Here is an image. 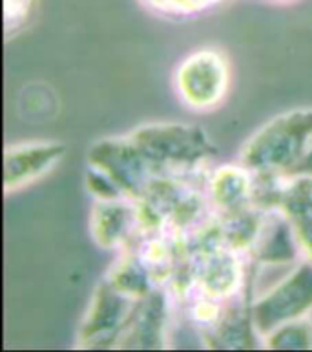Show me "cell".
<instances>
[{
	"instance_id": "cell-1",
	"label": "cell",
	"mask_w": 312,
	"mask_h": 352,
	"mask_svg": "<svg viewBox=\"0 0 312 352\" xmlns=\"http://www.w3.org/2000/svg\"><path fill=\"white\" fill-rule=\"evenodd\" d=\"M126 135L154 179L208 174L216 157V148L208 135L194 124L148 122Z\"/></svg>"
},
{
	"instance_id": "cell-2",
	"label": "cell",
	"mask_w": 312,
	"mask_h": 352,
	"mask_svg": "<svg viewBox=\"0 0 312 352\" xmlns=\"http://www.w3.org/2000/svg\"><path fill=\"white\" fill-rule=\"evenodd\" d=\"M312 132V108L272 117L245 141L239 163L263 177L294 179Z\"/></svg>"
},
{
	"instance_id": "cell-3",
	"label": "cell",
	"mask_w": 312,
	"mask_h": 352,
	"mask_svg": "<svg viewBox=\"0 0 312 352\" xmlns=\"http://www.w3.org/2000/svg\"><path fill=\"white\" fill-rule=\"evenodd\" d=\"M232 85L230 60L216 47H201L181 58L174 69V89L192 111H212L223 104Z\"/></svg>"
},
{
	"instance_id": "cell-4",
	"label": "cell",
	"mask_w": 312,
	"mask_h": 352,
	"mask_svg": "<svg viewBox=\"0 0 312 352\" xmlns=\"http://www.w3.org/2000/svg\"><path fill=\"white\" fill-rule=\"evenodd\" d=\"M312 312V261L300 259L292 270L272 287L252 298L250 314L256 332L267 336L283 323L305 318Z\"/></svg>"
},
{
	"instance_id": "cell-5",
	"label": "cell",
	"mask_w": 312,
	"mask_h": 352,
	"mask_svg": "<svg viewBox=\"0 0 312 352\" xmlns=\"http://www.w3.org/2000/svg\"><path fill=\"white\" fill-rule=\"evenodd\" d=\"M139 303L141 300L124 294L108 279H102L80 321L77 345L82 349H117Z\"/></svg>"
},
{
	"instance_id": "cell-6",
	"label": "cell",
	"mask_w": 312,
	"mask_h": 352,
	"mask_svg": "<svg viewBox=\"0 0 312 352\" xmlns=\"http://www.w3.org/2000/svg\"><path fill=\"white\" fill-rule=\"evenodd\" d=\"M90 230L99 247L117 254L132 250L152 234L141 205L128 197L97 199L91 208Z\"/></svg>"
},
{
	"instance_id": "cell-7",
	"label": "cell",
	"mask_w": 312,
	"mask_h": 352,
	"mask_svg": "<svg viewBox=\"0 0 312 352\" xmlns=\"http://www.w3.org/2000/svg\"><path fill=\"white\" fill-rule=\"evenodd\" d=\"M208 201L217 219L234 217L258 206V179L245 164H219L208 172Z\"/></svg>"
},
{
	"instance_id": "cell-8",
	"label": "cell",
	"mask_w": 312,
	"mask_h": 352,
	"mask_svg": "<svg viewBox=\"0 0 312 352\" xmlns=\"http://www.w3.org/2000/svg\"><path fill=\"white\" fill-rule=\"evenodd\" d=\"M64 144L55 141L19 142L4 152V190L5 194L19 192L58 166L64 157Z\"/></svg>"
},
{
	"instance_id": "cell-9",
	"label": "cell",
	"mask_w": 312,
	"mask_h": 352,
	"mask_svg": "<svg viewBox=\"0 0 312 352\" xmlns=\"http://www.w3.org/2000/svg\"><path fill=\"white\" fill-rule=\"evenodd\" d=\"M276 210L291 223L303 258L312 261V179H285Z\"/></svg>"
},
{
	"instance_id": "cell-10",
	"label": "cell",
	"mask_w": 312,
	"mask_h": 352,
	"mask_svg": "<svg viewBox=\"0 0 312 352\" xmlns=\"http://www.w3.org/2000/svg\"><path fill=\"white\" fill-rule=\"evenodd\" d=\"M270 351H312V320L309 316L283 323L261 340Z\"/></svg>"
},
{
	"instance_id": "cell-11",
	"label": "cell",
	"mask_w": 312,
	"mask_h": 352,
	"mask_svg": "<svg viewBox=\"0 0 312 352\" xmlns=\"http://www.w3.org/2000/svg\"><path fill=\"white\" fill-rule=\"evenodd\" d=\"M155 15L168 19H190L214 10L225 0H139Z\"/></svg>"
},
{
	"instance_id": "cell-12",
	"label": "cell",
	"mask_w": 312,
	"mask_h": 352,
	"mask_svg": "<svg viewBox=\"0 0 312 352\" xmlns=\"http://www.w3.org/2000/svg\"><path fill=\"white\" fill-rule=\"evenodd\" d=\"M37 0H4L5 33L10 35L26 26Z\"/></svg>"
},
{
	"instance_id": "cell-13",
	"label": "cell",
	"mask_w": 312,
	"mask_h": 352,
	"mask_svg": "<svg viewBox=\"0 0 312 352\" xmlns=\"http://www.w3.org/2000/svg\"><path fill=\"white\" fill-rule=\"evenodd\" d=\"M312 179V132L311 137H309L307 148H305V153H303L302 161L298 164L296 174H294V179Z\"/></svg>"
},
{
	"instance_id": "cell-14",
	"label": "cell",
	"mask_w": 312,
	"mask_h": 352,
	"mask_svg": "<svg viewBox=\"0 0 312 352\" xmlns=\"http://www.w3.org/2000/svg\"><path fill=\"white\" fill-rule=\"evenodd\" d=\"M269 2H278V4H289V2H296V0H269Z\"/></svg>"
}]
</instances>
